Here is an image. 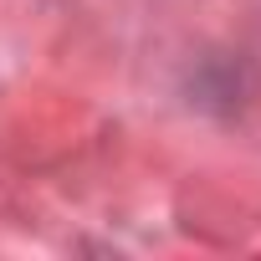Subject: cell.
I'll return each mask as SVG.
<instances>
[]
</instances>
